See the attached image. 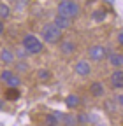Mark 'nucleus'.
<instances>
[{
  "label": "nucleus",
  "mask_w": 123,
  "mask_h": 126,
  "mask_svg": "<svg viewBox=\"0 0 123 126\" xmlns=\"http://www.w3.org/2000/svg\"><path fill=\"white\" fill-rule=\"evenodd\" d=\"M81 12L79 4H76L74 0H62L58 4V14L60 16H65V18L72 19V18H78Z\"/></svg>",
  "instance_id": "1"
},
{
  "label": "nucleus",
  "mask_w": 123,
  "mask_h": 126,
  "mask_svg": "<svg viewBox=\"0 0 123 126\" xmlns=\"http://www.w3.org/2000/svg\"><path fill=\"white\" fill-rule=\"evenodd\" d=\"M42 39L44 42H48V44H55L62 39V30H58L53 23L51 25H46L44 30H42Z\"/></svg>",
  "instance_id": "2"
},
{
  "label": "nucleus",
  "mask_w": 123,
  "mask_h": 126,
  "mask_svg": "<svg viewBox=\"0 0 123 126\" xmlns=\"http://www.w3.org/2000/svg\"><path fill=\"white\" fill-rule=\"evenodd\" d=\"M105 54H107V51L104 49L102 46H91L88 49V56H90V60H93V61H102L105 58Z\"/></svg>",
  "instance_id": "3"
},
{
  "label": "nucleus",
  "mask_w": 123,
  "mask_h": 126,
  "mask_svg": "<svg viewBox=\"0 0 123 126\" xmlns=\"http://www.w3.org/2000/svg\"><path fill=\"white\" fill-rule=\"evenodd\" d=\"M0 61L5 63V65H12V63L16 61L14 51H12V49H9V47H4V49L0 51Z\"/></svg>",
  "instance_id": "4"
},
{
  "label": "nucleus",
  "mask_w": 123,
  "mask_h": 126,
  "mask_svg": "<svg viewBox=\"0 0 123 126\" xmlns=\"http://www.w3.org/2000/svg\"><path fill=\"white\" fill-rule=\"evenodd\" d=\"M90 72H91V67H90V63H88V61L81 60V61L76 63V74H78V75L86 77V75H90Z\"/></svg>",
  "instance_id": "5"
},
{
  "label": "nucleus",
  "mask_w": 123,
  "mask_h": 126,
  "mask_svg": "<svg viewBox=\"0 0 123 126\" xmlns=\"http://www.w3.org/2000/svg\"><path fill=\"white\" fill-rule=\"evenodd\" d=\"M53 25H55L58 30H67V28H70V19H69V18H65V16L56 14V18H55Z\"/></svg>",
  "instance_id": "6"
},
{
  "label": "nucleus",
  "mask_w": 123,
  "mask_h": 126,
  "mask_svg": "<svg viewBox=\"0 0 123 126\" xmlns=\"http://www.w3.org/2000/svg\"><path fill=\"white\" fill-rule=\"evenodd\" d=\"M60 51L63 53L65 56L72 54V53L76 51V42H74V40H63V42L60 44Z\"/></svg>",
  "instance_id": "7"
},
{
  "label": "nucleus",
  "mask_w": 123,
  "mask_h": 126,
  "mask_svg": "<svg viewBox=\"0 0 123 126\" xmlns=\"http://www.w3.org/2000/svg\"><path fill=\"white\" fill-rule=\"evenodd\" d=\"M111 86L113 88H123V70H114L111 75Z\"/></svg>",
  "instance_id": "8"
},
{
  "label": "nucleus",
  "mask_w": 123,
  "mask_h": 126,
  "mask_svg": "<svg viewBox=\"0 0 123 126\" xmlns=\"http://www.w3.org/2000/svg\"><path fill=\"white\" fill-rule=\"evenodd\" d=\"M37 40H39V39H37L35 35L28 33V35H25V37H23V40H21V46L25 47V49H26V53H28V49H30V47H32V46H34Z\"/></svg>",
  "instance_id": "9"
},
{
  "label": "nucleus",
  "mask_w": 123,
  "mask_h": 126,
  "mask_svg": "<svg viewBox=\"0 0 123 126\" xmlns=\"http://www.w3.org/2000/svg\"><path fill=\"white\" fill-rule=\"evenodd\" d=\"M109 63H111L113 67H116V68H121V67H123V54L113 53V54L109 56Z\"/></svg>",
  "instance_id": "10"
},
{
  "label": "nucleus",
  "mask_w": 123,
  "mask_h": 126,
  "mask_svg": "<svg viewBox=\"0 0 123 126\" xmlns=\"http://www.w3.org/2000/svg\"><path fill=\"white\" fill-rule=\"evenodd\" d=\"M90 93L93 94L95 98L102 96V94H104V84L102 82H93V84L90 86Z\"/></svg>",
  "instance_id": "11"
},
{
  "label": "nucleus",
  "mask_w": 123,
  "mask_h": 126,
  "mask_svg": "<svg viewBox=\"0 0 123 126\" xmlns=\"http://www.w3.org/2000/svg\"><path fill=\"white\" fill-rule=\"evenodd\" d=\"M81 103V98L78 96V94H69V96L65 98V105L69 107V109H76Z\"/></svg>",
  "instance_id": "12"
},
{
  "label": "nucleus",
  "mask_w": 123,
  "mask_h": 126,
  "mask_svg": "<svg viewBox=\"0 0 123 126\" xmlns=\"http://www.w3.org/2000/svg\"><path fill=\"white\" fill-rule=\"evenodd\" d=\"M18 98H20V89H18V88H7V91H5V100L16 102Z\"/></svg>",
  "instance_id": "13"
},
{
  "label": "nucleus",
  "mask_w": 123,
  "mask_h": 126,
  "mask_svg": "<svg viewBox=\"0 0 123 126\" xmlns=\"http://www.w3.org/2000/svg\"><path fill=\"white\" fill-rule=\"evenodd\" d=\"M9 16H11V7L0 2V19H9Z\"/></svg>",
  "instance_id": "14"
},
{
  "label": "nucleus",
  "mask_w": 123,
  "mask_h": 126,
  "mask_svg": "<svg viewBox=\"0 0 123 126\" xmlns=\"http://www.w3.org/2000/svg\"><path fill=\"white\" fill-rule=\"evenodd\" d=\"M37 79H39V81H49V79H51V70H48V68L37 70Z\"/></svg>",
  "instance_id": "15"
},
{
  "label": "nucleus",
  "mask_w": 123,
  "mask_h": 126,
  "mask_svg": "<svg viewBox=\"0 0 123 126\" xmlns=\"http://www.w3.org/2000/svg\"><path fill=\"white\" fill-rule=\"evenodd\" d=\"M12 75H14V72H12V70H9V68H7V70H2V74H0V81L7 84L11 79H12Z\"/></svg>",
  "instance_id": "16"
},
{
  "label": "nucleus",
  "mask_w": 123,
  "mask_h": 126,
  "mask_svg": "<svg viewBox=\"0 0 123 126\" xmlns=\"http://www.w3.org/2000/svg\"><path fill=\"white\" fill-rule=\"evenodd\" d=\"M39 53H42V42H41V40H37V42L28 49V54H39Z\"/></svg>",
  "instance_id": "17"
},
{
  "label": "nucleus",
  "mask_w": 123,
  "mask_h": 126,
  "mask_svg": "<svg viewBox=\"0 0 123 126\" xmlns=\"http://www.w3.org/2000/svg\"><path fill=\"white\" fill-rule=\"evenodd\" d=\"M20 84H21L20 75H12V79L7 82V88H20Z\"/></svg>",
  "instance_id": "18"
},
{
  "label": "nucleus",
  "mask_w": 123,
  "mask_h": 126,
  "mask_svg": "<svg viewBox=\"0 0 123 126\" xmlns=\"http://www.w3.org/2000/svg\"><path fill=\"white\" fill-rule=\"evenodd\" d=\"M14 70H16V72H26L28 70V63H25L23 60L18 61V63H14Z\"/></svg>",
  "instance_id": "19"
},
{
  "label": "nucleus",
  "mask_w": 123,
  "mask_h": 126,
  "mask_svg": "<svg viewBox=\"0 0 123 126\" xmlns=\"http://www.w3.org/2000/svg\"><path fill=\"white\" fill-rule=\"evenodd\" d=\"M26 54H28V53H26V49H25L23 46H21V47H18V49L14 51V56L20 58V60H25V58H26Z\"/></svg>",
  "instance_id": "20"
},
{
  "label": "nucleus",
  "mask_w": 123,
  "mask_h": 126,
  "mask_svg": "<svg viewBox=\"0 0 123 126\" xmlns=\"http://www.w3.org/2000/svg\"><path fill=\"white\" fill-rule=\"evenodd\" d=\"M58 119L53 116V114H49V116H46V126H58Z\"/></svg>",
  "instance_id": "21"
},
{
  "label": "nucleus",
  "mask_w": 123,
  "mask_h": 126,
  "mask_svg": "<svg viewBox=\"0 0 123 126\" xmlns=\"http://www.w3.org/2000/svg\"><path fill=\"white\" fill-rule=\"evenodd\" d=\"M91 18H93L95 21H99V23H100V21H104V19H105V12H104V11H95L93 14H91Z\"/></svg>",
  "instance_id": "22"
},
{
  "label": "nucleus",
  "mask_w": 123,
  "mask_h": 126,
  "mask_svg": "<svg viewBox=\"0 0 123 126\" xmlns=\"http://www.w3.org/2000/svg\"><path fill=\"white\" fill-rule=\"evenodd\" d=\"M63 123H65V126H76V117H72V116H63Z\"/></svg>",
  "instance_id": "23"
},
{
  "label": "nucleus",
  "mask_w": 123,
  "mask_h": 126,
  "mask_svg": "<svg viewBox=\"0 0 123 126\" xmlns=\"http://www.w3.org/2000/svg\"><path fill=\"white\" fill-rule=\"evenodd\" d=\"M86 119H88V116H86V114H78V116H76V121H78L79 124H84V123H86Z\"/></svg>",
  "instance_id": "24"
},
{
  "label": "nucleus",
  "mask_w": 123,
  "mask_h": 126,
  "mask_svg": "<svg viewBox=\"0 0 123 126\" xmlns=\"http://www.w3.org/2000/svg\"><path fill=\"white\" fill-rule=\"evenodd\" d=\"M105 110H109V112H114L116 110V105H114V102H105Z\"/></svg>",
  "instance_id": "25"
},
{
  "label": "nucleus",
  "mask_w": 123,
  "mask_h": 126,
  "mask_svg": "<svg viewBox=\"0 0 123 126\" xmlns=\"http://www.w3.org/2000/svg\"><path fill=\"white\" fill-rule=\"evenodd\" d=\"M116 103H118V105H123V93L116 96Z\"/></svg>",
  "instance_id": "26"
},
{
  "label": "nucleus",
  "mask_w": 123,
  "mask_h": 126,
  "mask_svg": "<svg viewBox=\"0 0 123 126\" xmlns=\"http://www.w3.org/2000/svg\"><path fill=\"white\" fill-rule=\"evenodd\" d=\"M4 28H5V26H4V21H2V19H0V35H2V33H4Z\"/></svg>",
  "instance_id": "27"
},
{
  "label": "nucleus",
  "mask_w": 123,
  "mask_h": 126,
  "mask_svg": "<svg viewBox=\"0 0 123 126\" xmlns=\"http://www.w3.org/2000/svg\"><path fill=\"white\" fill-rule=\"evenodd\" d=\"M118 42H120V44H123V32H121V33L118 35Z\"/></svg>",
  "instance_id": "28"
},
{
  "label": "nucleus",
  "mask_w": 123,
  "mask_h": 126,
  "mask_svg": "<svg viewBox=\"0 0 123 126\" xmlns=\"http://www.w3.org/2000/svg\"><path fill=\"white\" fill-rule=\"evenodd\" d=\"M79 126H86V124H79Z\"/></svg>",
  "instance_id": "29"
}]
</instances>
